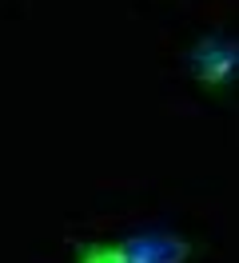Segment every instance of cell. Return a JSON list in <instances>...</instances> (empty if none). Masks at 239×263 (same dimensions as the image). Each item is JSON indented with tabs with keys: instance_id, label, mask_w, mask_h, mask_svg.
I'll list each match as a JSON object with an SVG mask.
<instances>
[{
	"instance_id": "1",
	"label": "cell",
	"mask_w": 239,
	"mask_h": 263,
	"mask_svg": "<svg viewBox=\"0 0 239 263\" xmlns=\"http://www.w3.org/2000/svg\"><path fill=\"white\" fill-rule=\"evenodd\" d=\"M204 247L175 231H136L120 239H72V263H191Z\"/></svg>"
},
{
	"instance_id": "2",
	"label": "cell",
	"mask_w": 239,
	"mask_h": 263,
	"mask_svg": "<svg viewBox=\"0 0 239 263\" xmlns=\"http://www.w3.org/2000/svg\"><path fill=\"white\" fill-rule=\"evenodd\" d=\"M183 72L204 88V96L227 100L239 84V40L231 32H204L188 52H183Z\"/></svg>"
}]
</instances>
